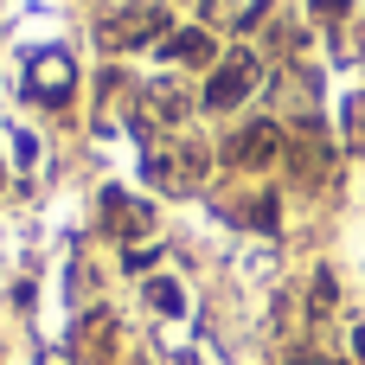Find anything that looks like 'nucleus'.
<instances>
[{"label": "nucleus", "mask_w": 365, "mask_h": 365, "mask_svg": "<svg viewBox=\"0 0 365 365\" xmlns=\"http://www.w3.org/2000/svg\"><path fill=\"white\" fill-rule=\"evenodd\" d=\"M250 83H257V64H250V58H231V64H225V71L205 83V103H212V109H231V103H237Z\"/></svg>", "instance_id": "obj_1"}, {"label": "nucleus", "mask_w": 365, "mask_h": 365, "mask_svg": "<svg viewBox=\"0 0 365 365\" xmlns=\"http://www.w3.org/2000/svg\"><path fill=\"white\" fill-rule=\"evenodd\" d=\"M32 83H38V96L64 103V96H71V58H64V51H45V58L32 64Z\"/></svg>", "instance_id": "obj_2"}, {"label": "nucleus", "mask_w": 365, "mask_h": 365, "mask_svg": "<svg viewBox=\"0 0 365 365\" xmlns=\"http://www.w3.org/2000/svg\"><path fill=\"white\" fill-rule=\"evenodd\" d=\"M103 218H109V231H122V237L148 231V205H135L128 192H103Z\"/></svg>", "instance_id": "obj_3"}, {"label": "nucleus", "mask_w": 365, "mask_h": 365, "mask_svg": "<svg viewBox=\"0 0 365 365\" xmlns=\"http://www.w3.org/2000/svg\"><path fill=\"white\" fill-rule=\"evenodd\" d=\"M269 148H276V128H250V135H237L231 160H269Z\"/></svg>", "instance_id": "obj_4"}, {"label": "nucleus", "mask_w": 365, "mask_h": 365, "mask_svg": "<svg viewBox=\"0 0 365 365\" xmlns=\"http://www.w3.org/2000/svg\"><path fill=\"white\" fill-rule=\"evenodd\" d=\"M167 51H173V58H212V38H205V32H180Z\"/></svg>", "instance_id": "obj_5"}]
</instances>
